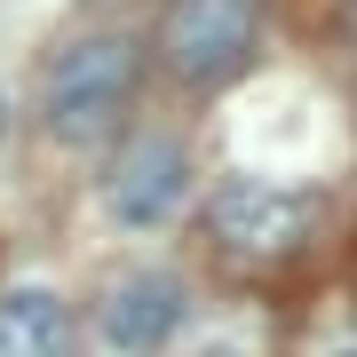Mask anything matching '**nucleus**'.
<instances>
[{
  "instance_id": "0eeeda50",
  "label": "nucleus",
  "mask_w": 357,
  "mask_h": 357,
  "mask_svg": "<svg viewBox=\"0 0 357 357\" xmlns=\"http://www.w3.org/2000/svg\"><path fill=\"white\" fill-rule=\"evenodd\" d=\"M191 357H246L238 342H206V349H191Z\"/></svg>"
},
{
  "instance_id": "423d86ee",
  "label": "nucleus",
  "mask_w": 357,
  "mask_h": 357,
  "mask_svg": "<svg viewBox=\"0 0 357 357\" xmlns=\"http://www.w3.org/2000/svg\"><path fill=\"white\" fill-rule=\"evenodd\" d=\"M0 357H72V310L48 286L0 294Z\"/></svg>"
},
{
  "instance_id": "39448f33",
  "label": "nucleus",
  "mask_w": 357,
  "mask_h": 357,
  "mask_svg": "<svg viewBox=\"0 0 357 357\" xmlns=\"http://www.w3.org/2000/svg\"><path fill=\"white\" fill-rule=\"evenodd\" d=\"M183 318H191V286L167 278V270H128V278H112L103 302H96V333H103L112 357H151V349H167Z\"/></svg>"
},
{
  "instance_id": "f257e3e1",
  "label": "nucleus",
  "mask_w": 357,
  "mask_h": 357,
  "mask_svg": "<svg viewBox=\"0 0 357 357\" xmlns=\"http://www.w3.org/2000/svg\"><path fill=\"white\" fill-rule=\"evenodd\" d=\"M135 79H143V48L128 32L72 40V48L48 64V79H40V128H48L56 143L112 135L119 119H128V103H135Z\"/></svg>"
},
{
  "instance_id": "6e6552de",
  "label": "nucleus",
  "mask_w": 357,
  "mask_h": 357,
  "mask_svg": "<svg viewBox=\"0 0 357 357\" xmlns=\"http://www.w3.org/2000/svg\"><path fill=\"white\" fill-rule=\"evenodd\" d=\"M333 357H357V349H333Z\"/></svg>"
},
{
  "instance_id": "20e7f679",
  "label": "nucleus",
  "mask_w": 357,
  "mask_h": 357,
  "mask_svg": "<svg viewBox=\"0 0 357 357\" xmlns=\"http://www.w3.org/2000/svg\"><path fill=\"white\" fill-rule=\"evenodd\" d=\"M183 199H191V151H183L175 135H128L119 159L103 167V206H112V222H128V230L167 222Z\"/></svg>"
},
{
  "instance_id": "7ed1b4c3",
  "label": "nucleus",
  "mask_w": 357,
  "mask_h": 357,
  "mask_svg": "<svg viewBox=\"0 0 357 357\" xmlns=\"http://www.w3.org/2000/svg\"><path fill=\"white\" fill-rule=\"evenodd\" d=\"M255 40H262V0H167L159 64L183 88H215L255 56Z\"/></svg>"
},
{
  "instance_id": "f03ea898",
  "label": "nucleus",
  "mask_w": 357,
  "mask_h": 357,
  "mask_svg": "<svg viewBox=\"0 0 357 357\" xmlns=\"http://www.w3.org/2000/svg\"><path fill=\"white\" fill-rule=\"evenodd\" d=\"M310 230H318V199L286 191V183H262V175H230L206 199V238L246 270H270V262L302 255Z\"/></svg>"
}]
</instances>
